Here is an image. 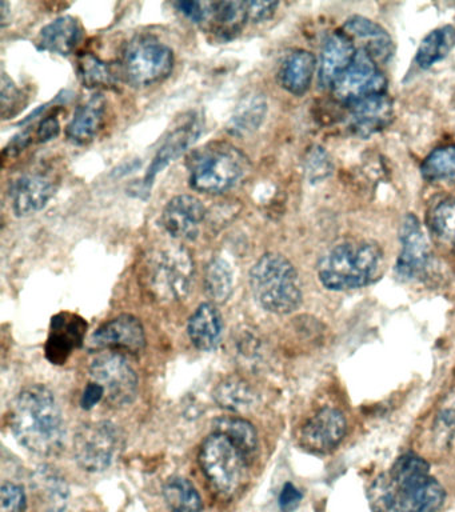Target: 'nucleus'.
<instances>
[{"label": "nucleus", "mask_w": 455, "mask_h": 512, "mask_svg": "<svg viewBox=\"0 0 455 512\" xmlns=\"http://www.w3.org/2000/svg\"><path fill=\"white\" fill-rule=\"evenodd\" d=\"M11 431L26 450L39 456L58 455L66 440L61 408L42 384L19 392L10 410Z\"/></svg>", "instance_id": "f257e3e1"}, {"label": "nucleus", "mask_w": 455, "mask_h": 512, "mask_svg": "<svg viewBox=\"0 0 455 512\" xmlns=\"http://www.w3.org/2000/svg\"><path fill=\"white\" fill-rule=\"evenodd\" d=\"M383 254L373 240H346L327 251L318 264L319 280L331 291L357 290L381 276Z\"/></svg>", "instance_id": "f03ea898"}, {"label": "nucleus", "mask_w": 455, "mask_h": 512, "mask_svg": "<svg viewBox=\"0 0 455 512\" xmlns=\"http://www.w3.org/2000/svg\"><path fill=\"white\" fill-rule=\"evenodd\" d=\"M250 286L255 300L266 311L291 314L302 303V284L297 270L281 254L262 255L250 271Z\"/></svg>", "instance_id": "7ed1b4c3"}, {"label": "nucleus", "mask_w": 455, "mask_h": 512, "mask_svg": "<svg viewBox=\"0 0 455 512\" xmlns=\"http://www.w3.org/2000/svg\"><path fill=\"white\" fill-rule=\"evenodd\" d=\"M250 170V160L226 142L207 144L189 162V182L195 191L217 195L237 186Z\"/></svg>", "instance_id": "20e7f679"}, {"label": "nucleus", "mask_w": 455, "mask_h": 512, "mask_svg": "<svg viewBox=\"0 0 455 512\" xmlns=\"http://www.w3.org/2000/svg\"><path fill=\"white\" fill-rule=\"evenodd\" d=\"M394 484V510L397 512H439L445 503L442 484L430 475L425 459L405 454L397 459L390 470Z\"/></svg>", "instance_id": "39448f33"}, {"label": "nucleus", "mask_w": 455, "mask_h": 512, "mask_svg": "<svg viewBox=\"0 0 455 512\" xmlns=\"http://www.w3.org/2000/svg\"><path fill=\"white\" fill-rule=\"evenodd\" d=\"M119 68L131 86H153L169 78L173 71V50L154 36H135L123 47Z\"/></svg>", "instance_id": "423d86ee"}, {"label": "nucleus", "mask_w": 455, "mask_h": 512, "mask_svg": "<svg viewBox=\"0 0 455 512\" xmlns=\"http://www.w3.org/2000/svg\"><path fill=\"white\" fill-rule=\"evenodd\" d=\"M198 459L213 490L223 499L233 498L249 466L238 448L225 435L213 431L202 443Z\"/></svg>", "instance_id": "0eeeda50"}, {"label": "nucleus", "mask_w": 455, "mask_h": 512, "mask_svg": "<svg viewBox=\"0 0 455 512\" xmlns=\"http://www.w3.org/2000/svg\"><path fill=\"white\" fill-rule=\"evenodd\" d=\"M147 279L157 298L185 299L194 280V263L190 252L178 244L154 252L147 266Z\"/></svg>", "instance_id": "6e6552de"}, {"label": "nucleus", "mask_w": 455, "mask_h": 512, "mask_svg": "<svg viewBox=\"0 0 455 512\" xmlns=\"http://www.w3.org/2000/svg\"><path fill=\"white\" fill-rule=\"evenodd\" d=\"M121 447V431L109 420L85 424L74 438L75 460L89 472L106 471Z\"/></svg>", "instance_id": "1a4fd4ad"}, {"label": "nucleus", "mask_w": 455, "mask_h": 512, "mask_svg": "<svg viewBox=\"0 0 455 512\" xmlns=\"http://www.w3.org/2000/svg\"><path fill=\"white\" fill-rule=\"evenodd\" d=\"M90 376L91 382L101 384L111 406H127L137 398L138 376L122 355H98L91 363Z\"/></svg>", "instance_id": "9d476101"}, {"label": "nucleus", "mask_w": 455, "mask_h": 512, "mask_svg": "<svg viewBox=\"0 0 455 512\" xmlns=\"http://www.w3.org/2000/svg\"><path fill=\"white\" fill-rule=\"evenodd\" d=\"M386 87L387 80L379 72L375 60L359 48L353 62L335 82L333 90L337 99L350 106L366 96L385 94Z\"/></svg>", "instance_id": "9b49d317"}, {"label": "nucleus", "mask_w": 455, "mask_h": 512, "mask_svg": "<svg viewBox=\"0 0 455 512\" xmlns=\"http://www.w3.org/2000/svg\"><path fill=\"white\" fill-rule=\"evenodd\" d=\"M401 254L395 264V272L406 282L426 278L431 267L429 242L423 234L421 223L414 214H407L399 227Z\"/></svg>", "instance_id": "f8f14e48"}, {"label": "nucleus", "mask_w": 455, "mask_h": 512, "mask_svg": "<svg viewBox=\"0 0 455 512\" xmlns=\"http://www.w3.org/2000/svg\"><path fill=\"white\" fill-rule=\"evenodd\" d=\"M347 431V423L342 412L333 407H325L302 427L299 442L306 451L313 454H330L342 443Z\"/></svg>", "instance_id": "ddd939ff"}, {"label": "nucleus", "mask_w": 455, "mask_h": 512, "mask_svg": "<svg viewBox=\"0 0 455 512\" xmlns=\"http://www.w3.org/2000/svg\"><path fill=\"white\" fill-rule=\"evenodd\" d=\"M206 208L193 195H178L163 208L161 223L167 234L183 242H193L201 234Z\"/></svg>", "instance_id": "4468645a"}, {"label": "nucleus", "mask_w": 455, "mask_h": 512, "mask_svg": "<svg viewBox=\"0 0 455 512\" xmlns=\"http://www.w3.org/2000/svg\"><path fill=\"white\" fill-rule=\"evenodd\" d=\"M142 323L133 315H121L99 327L89 340L90 350H126L138 354L145 348Z\"/></svg>", "instance_id": "2eb2a0df"}, {"label": "nucleus", "mask_w": 455, "mask_h": 512, "mask_svg": "<svg viewBox=\"0 0 455 512\" xmlns=\"http://www.w3.org/2000/svg\"><path fill=\"white\" fill-rule=\"evenodd\" d=\"M87 330L86 320L71 312H61L51 320L46 358L53 364H65L77 348L83 346Z\"/></svg>", "instance_id": "dca6fc26"}, {"label": "nucleus", "mask_w": 455, "mask_h": 512, "mask_svg": "<svg viewBox=\"0 0 455 512\" xmlns=\"http://www.w3.org/2000/svg\"><path fill=\"white\" fill-rule=\"evenodd\" d=\"M55 194V182L43 172L19 176L11 187L10 198L14 214L22 218L43 210Z\"/></svg>", "instance_id": "f3484780"}, {"label": "nucleus", "mask_w": 455, "mask_h": 512, "mask_svg": "<svg viewBox=\"0 0 455 512\" xmlns=\"http://www.w3.org/2000/svg\"><path fill=\"white\" fill-rule=\"evenodd\" d=\"M394 115L393 100L386 94L366 96L350 104V127L367 138L389 126Z\"/></svg>", "instance_id": "a211bd4d"}, {"label": "nucleus", "mask_w": 455, "mask_h": 512, "mask_svg": "<svg viewBox=\"0 0 455 512\" xmlns=\"http://www.w3.org/2000/svg\"><path fill=\"white\" fill-rule=\"evenodd\" d=\"M343 31L353 42L361 44V50L366 51L377 64L386 63L394 54L393 39L373 20L353 16L346 20Z\"/></svg>", "instance_id": "6ab92c4d"}, {"label": "nucleus", "mask_w": 455, "mask_h": 512, "mask_svg": "<svg viewBox=\"0 0 455 512\" xmlns=\"http://www.w3.org/2000/svg\"><path fill=\"white\" fill-rule=\"evenodd\" d=\"M357 54L353 40L345 32L330 35L323 44L319 63V84L323 88L334 87L339 76L347 70Z\"/></svg>", "instance_id": "aec40b11"}, {"label": "nucleus", "mask_w": 455, "mask_h": 512, "mask_svg": "<svg viewBox=\"0 0 455 512\" xmlns=\"http://www.w3.org/2000/svg\"><path fill=\"white\" fill-rule=\"evenodd\" d=\"M31 488L41 504L43 512H65L69 503V484L61 472L50 466H42L31 476Z\"/></svg>", "instance_id": "412c9836"}, {"label": "nucleus", "mask_w": 455, "mask_h": 512, "mask_svg": "<svg viewBox=\"0 0 455 512\" xmlns=\"http://www.w3.org/2000/svg\"><path fill=\"white\" fill-rule=\"evenodd\" d=\"M106 100L101 94L91 96L75 110L73 119L67 124L66 136L71 143L83 146L101 131L105 122Z\"/></svg>", "instance_id": "4be33fe9"}, {"label": "nucleus", "mask_w": 455, "mask_h": 512, "mask_svg": "<svg viewBox=\"0 0 455 512\" xmlns=\"http://www.w3.org/2000/svg\"><path fill=\"white\" fill-rule=\"evenodd\" d=\"M83 39V28L78 19L65 15L42 28L38 47L43 51L67 56L73 54Z\"/></svg>", "instance_id": "5701e85b"}, {"label": "nucleus", "mask_w": 455, "mask_h": 512, "mask_svg": "<svg viewBox=\"0 0 455 512\" xmlns=\"http://www.w3.org/2000/svg\"><path fill=\"white\" fill-rule=\"evenodd\" d=\"M223 328L225 324L221 312L213 303L201 304L190 316L187 324L191 343L201 351H213L219 346Z\"/></svg>", "instance_id": "b1692460"}, {"label": "nucleus", "mask_w": 455, "mask_h": 512, "mask_svg": "<svg viewBox=\"0 0 455 512\" xmlns=\"http://www.w3.org/2000/svg\"><path fill=\"white\" fill-rule=\"evenodd\" d=\"M202 134V123L198 118L190 119L189 122L177 128L163 143L161 150L155 155L153 163L149 167L146 174V184L153 182L155 176L169 166L171 162L179 158L187 150L193 146L195 140Z\"/></svg>", "instance_id": "393cba45"}, {"label": "nucleus", "mask_w": 455, "mask_h": 512, "mask_svg": "<svg viewBox=\"0 0 455 512\" xmlns=\"http://www.w3.org/2000/svg\"><path fill=\"white\" fill-rule=\"evenodd\" d=\"M315 67L317 60L311 52L295 50L286 56L279 68V83L290 94H306L313 82Z\"/></svg>", "instance_id": "a878e982"}, {"label": "nucleus", "mask_w": 455, "mask_h": 512, "mask_svg": "<svg viewBox=\"0 0 455 512\" xmlns=\"http://www.w3.org/2000/svg\"><path fill=\"white\" fill-rule=\"evenodd\" d=\"M249 20L246 2H209V16L206 22L209 23L210 31L218 38L230 40L242 31Z\"/></svg>", "instance_id": "bb28decb"}, {"label": "nucleus", "mask_w": 455, "mask_h": 512, "mask_svg": "<svg viewBox=\"0 0 455 512\" xmlns=\"http://www.w3.org/2000/svg\"><path fill=\"white\" fill-rule=\"evenodd\" d=\"M213 430L225 435L238 448L247 463L251 464L257 458V431H255L253 424L247 422V420L225 416V418L215 420Z\"/></svg>", "instance_id": "cd10ccee"}, {"label": "nucleus", "mask_w": 455, "mask_h": 512, "mask_svg": "<svg viewBox=\"0 0 455 512\" xmlns=\"http://www.w3.org/2000/svg\"><path fill=\"white\" fill-rule=\"evenodd\" d=\"M427 224L438 246L455 252V199L445 196L435 200L427 214Z\"/></svg>", "instance_id": "c85d7f7f"}, {"label": "nucleus", "mask_w": 455, "mask_h": 512, "mask_svg": "<svg viewBox=\"0 0 455 512\" xmlns=\"http://www.w3.org/2000/svg\"><path fill=\"white\" fill-rule=\"evenodd\" d=\"M269 111L265 96L253 95L243 100L227 123L226 130L237 138H245L257 131Z\"/></svg>", "instance_id": "c756f323"}, {"label": "nucleus", "mask_w": 455, "mask_h": 512, "mask_svg": "<svg viewBox=\"0 0 455 512\" xmlns=\"http://www.w3.org/2000/svg\"><path fill=\"white\" fill-rule=\"evenodd\" d=\"M454 46L455 28L453 26L435 28L419 44L415 60H417L419 67L427 70V68L433 67L435 63L445 59Z\"/></svg>", "instance_id": "7c9ffc66"}, {"label": "nucleus", "mask_w": 455, "mask_h": 512, "mask_svg": "<svg viewBox=\"0 0 455 512\" xmlns=\"http://www.w3.org/2000/svg\"><path fill=\"white\" fill-rule=\"evenodd\" d=\"M162 494L167 507L173 512L202 511L201 495L194 484L182 476H173V478L167 479Z\"/></svg>", "instance_id": "2f4dec72"}, {"label": "nucleus", "mask_w": 455, "mask_h": 512, "mask_svg": "<svg viewBox=\"0 0 455 512\" xmlns=\"http://www.w3.org/2000/svg\"><path fill=\"white\" fill-rule=\"evenodd\" d=\"M214 399L225 410L241 412L253 407L255 395L249 383L237 376H231L222 380L215 388Z\"/></svg>", "instance_id": "473e14b6"}, {"label": "nucleus", "mask_w": 455, "mask_h": 512, "mask_svg": "<svg viewBox=\"0 0 455 512\" xmlns=\"http://www.w3.org/2000/svg\"><path fill=\"white\" fill-rule=\"evenodd\" d=\"M205 291L214 303L222 304L233 294L234 278L230 263L223 258L211 259L205 271Z\"/></svg>", "instance_id": "72a5a7b5"}, {"label": "nucleus", "mask_w": 455, "mask_h": 512, "mask_svg": "<svg viewBox=\"0 0 455 512\" xmlns=\"http://www.w3.org/2000/svg\"><path fill=\"white\" fill-rule=\"evenodd\" d=\"M423 178L429 182L455 180V146L437 148L422 163Z\"/></svg>", "instance_id": "f704fd0d"}, {"label": "nucleus", "mask_w": 455, "mask_h": 512, "mask_svg": "<svg viewBox=\"0 0 455 512\" xmlns=\"http://www.w3.org/2000/svg\"><path fill=\"white\" fill-rule=\"evenodd\" d=\"M79 79L86 87H107L114 83V74L97 56L83 55L78 62Z\"/></svg>", "instance_id": "c9c22d12"}, {"label": "nucleus", "mask_w": 455, "mask_h": 512, "mask_svg": "<svg viewBox=\"0 0 455 512\" xmlns=\"http://www.w3.org/2000/svg\"><path fill=\"white\" fill-rule=\"evenodd\" d=\"M395 490L389 475L379 476L369 490V502L373 512L394 510Z\"/></svg>", "instance_id": "e433bc0d"}, {"label": "nucleus", "mask_w": 455, "mask_h": 512, "mask_svg": "<svg viewBox=\"0 0 455 512\" xmlns=\"http://www.w3.org/2000/svg\"><path fill=\"white\" fill-rule=\"evenodd\" d=\"M331 170H333V164H331L327 152L319 147L311 150L306 162L307 176H309L311 182L314 183L326 179L331 174Z\"/></svg>", "instance_id": "4c0bfd02"}, {"label": "nucleus", "mask_w": 455, "mask_h": 512, "mask_svg": "<svg viewBox=\"0 0 455 512\" xmlns=\"http://www.w3.org/2000/svg\"><path fill=\"white\" fill-rule=\"evenodd\" d=\"M2 512H25L27 508L26 492L19 484L3 483L0 490Z\"/></svg>", "instance_id": "58836bf2"}, {"label": "nucleus", "mask_w": 455, "mask_h": 512, "mask_svg": "<svg viewBox=\"0 0 455 512\" xmlns=\"http://www.w3.org/2000/svg\"><path fill=\"white\" fill-rule=\"evenodd\" d=\"M21 103V92L9 79V76H2V116L3 119H9L10 116L17 114Z\"/></svg>", "instance_id": "ea45409f"}, {"label": "nucleus", "mask_w": 455, "mask_h": 512, "mask_svg": "<svg viewBox=\"0 0 455 512\" xmlns=\"http://www.w3.org/2000/svg\"><path fill=\"white\" fill-rule=\"evenodd\" d=\"M247 14H249V20L253 23L267 22L273 18L277 8L279 7L278 2H246Z\"/></svg>", "instance_id": "a19ab883"}, {"label": "nucleus", "mask_w": 455, "mask_h": 512, "mask_svg": "<svg viewBox=\"0 0 455 512\" xmlns=\"http://www.w3.org/2000/svg\"><path fill=\"white\" fill-rule=\"evenodd\" d=\"M175 6L194 23L206 22L209 16V2H178Z\"/></svg>", "instance_id": "79ce46f5"}, {"label": "nucleus", "mask_w": 455, "mask_h": 512, "mask_svg": "<svg viewBox=\"0 0 455 512\" xmlns=\"http://www.w3.org/2000/svg\"><path fill=\"white\" fill-rule=\"evenodd\" d=\"M301 500V491H299L294 484L286 483L282 488L281 494H279L278 502L279 507H281L283 511H290L297 507Z\"/></svg>", "instance_id": "37998d69"}, {"label": "nucleus", "mask_w": 455, "mask_h": 512, "mask_svg": "<svg viewBox=\"0 0 455 512\" xmlns=\"http://www.w3.org/2000/svg\"><path fill=\"white\" fill-rule=\"evenodd\" d=\"M103 398H105V390H103L101 384L90 382L87 384L85 391H83L81 406L83 410H91V408L97 406Z\"/></svg>", "instance_id": "c03bdc74"}, {"label": "nucleus", "mask_w": 455, "mask_h": 512, "mask_svg": "<svg viewBox=\"0 0 455 512\" xmlns=\"http://www.w3.org/2000/svg\"><path fill=\"white\" fill-rule=\"evenodd\" d=\"M59 130H61V127H59L57 119L47 118L43 120V122L39 124L37 131L38 142H49V140L57 138Z\"/></svg>", "instance_id": "a18cd8bd"}, {"label": "nucleus", "mask_w": 455, "mask_h": 512, "mask_svg": "<svg viewBox=\"0 0 455 512\" xmlns=\"http://www.w3.org/2000/svg\"><path fill=\"white\" fill-rule=\"evenodd\" d=\"M10 6L7 2H2V23L3 26L6 24L7 14H9Z\"/></svg>", "instance_id": "49530a36"}]
</instances>
